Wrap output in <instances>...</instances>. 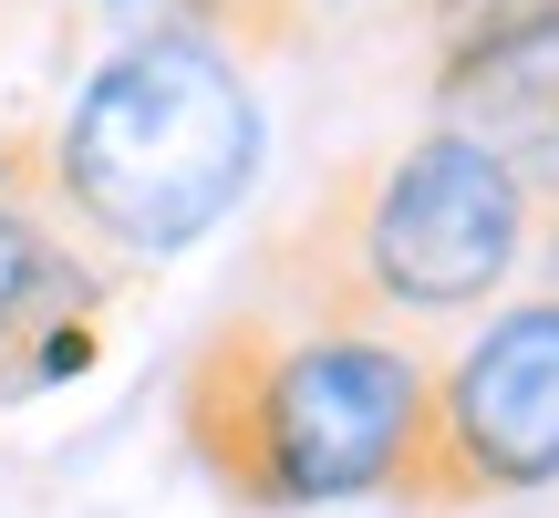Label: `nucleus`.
I'll return each mask as SVG.
<instances>
[{"label": "nucleus", "mask_w": 559, "mask_h": 518, "mask_svg": "<svg viewBox=\"0 0 559 518\" xmlns=\"http://www.w3.org/2000/svg\"><path fill=\"white\" fill-rule=\"evenodd\" d=\"M249 177H260V94L198 21L124 42L52 136V187L124 259L198 249L249 198Z\"/></svg>", "instance_id": "f257e3e1"}, {"label": "nucleus", "mask_w": 559, "mask_h": 518, "mask_svg": "<svg viewBox=\"0 0 559 518\" xmlns=\"http://www.w3.org/2000/svg\"><path fill=\"white\" fill-rule=\"evenodd\" d=\"M425 363L373 332H311L239 384V487L270 508H342L425 457Z\"/></svg>", "instance_id": "f03ea898"}, {"label": "nucleus", "mask_w": 559, "mask_h": 518, "mask_svg": "<svg viewBox=\"0 0 559 518\" xmlns=\"http://www.w3.org/2000/svg\"><path fill=\"white\" fill-rule=\"evenodd\" d=\"M528 259V198L466 136H415L362 208V280L404 311H466Z\"/></svg>", "instance_id": "7ed1b4c3"}, {"label": "nucleus", "mask_w": 559, "mask_h": 518, "mask_svg": "<svg viewBox=\"0 0 559 518\" xmlns=\"http://www.w3.org/2000/svg\"><path fill=\"white\" fill-rule=\"evenodd\" d=\"M425 446L456 487H559V301H519L466 342L425 404Z\"/></svg>", "instance_id": "20e7f679"}, {"label": "nucleus", "mask_w": 559, "mask_h": 518, "mask_svg": "<svg viewBox=\"0 0 559 518\" xmlns=\"http://www.w3.org/2000/svg\"><path fill=\"white\" fill-rule=\"evenodd\" d=\"M436 104H445V136H466L477 156L519 177V198L559 187V11L477 42V52H445Z\"/></svg>", "instance_id": "39448f33"}, {"label": "nucleus", "mask_w": 559, "mask_h": 518, "mask_svg": "<svg viewBox=\"0 0 559 518\" xmlns=\"http://www.w3.org/2000/svg\"><path fill=\"white\" fill-rule=\"evenodd\" d=\"M94 363V280L52 228L0 208V404Z\"/></svg>", "instance_id": "423d86ee"}, {"label": "nucleus", "mask_w": 559, "mask_h": 518, "mask_svg": "<svg viewBox=\"0 0 559 518\" xmlns=\"http://www.w3.org/2000/svg\"><path fill=\"white\" fill-rule=\"evenodd\" d=\"M539 11H559V0H436V21H445V52H477V42L519 32V21H539Z\"/></svg>", "instance_id": "0eeeda50"}, {"label": "nucleus", "mask_w": 559, "mask_h": 518, "mask_svg": "<svg viewBox=\"0 0 559 518\" xmlns=\"http://www.w3.org/2000/svg\"><path fill=\"white\" fill-rule=\"evenodd\" d=\"M549 280H559V228H549ZM549 301H559V291H549Z\"/></svg>", "instance_id": "6e6552de"}]
</instances>
